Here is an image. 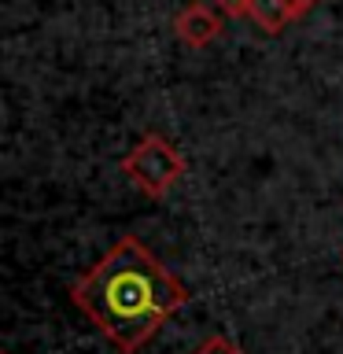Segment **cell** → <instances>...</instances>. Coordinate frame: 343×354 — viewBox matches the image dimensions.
I'll use <instances>...</instances> for the list:
<instances>
[{"label": "cell", "mask_w": 343, "mask_h": 354, "mask_svg": "<svg viewBox=\"0 0 343 354\" xmlns=\"http://www.w3.org/2000/svg\"><path fill=\"white\" fill-rule=\"evenodd\" d=\"M71 299L122 354H137L192 292L137 236H122L71 284Z\"/></svg>", "instance_id": "obj_1"}, {"label": "cell", "mask_w": 343, "mask_h": 354, "mask_svg": "<svg viewBox=\"0 0 343 354\" xmlns=\"http://www.w3.org/2000/svg\"><path fill=\"white\" fill-rule=\"evenodd\" d=\"M122 174H126L144 196L159 199L185 177V155L166 137L148 133V137H140L126 155H122Z\"/></svg>", "instance_id": "obj_2"}, {"label": "cell", "mask_w": 343, "mask_h": 354, "mask_svg": "<svg viewBox=\"0 0 343 354\" xmlns=\"http://www.w3.org/2000/svg\"><path fill=\"white\" fill-rule=\"evenodd\" d=\"M174 30H177V37H181L185 44L203 48V44H210L221 33V19L207 4H185L181 11H177V19H174Z\"/></svg>", "instance_id": "obj_3"}, {"label": "cell", "mask_w": 343, "mask_h": 354, "mask_svg": "<svg viewBox=\"0 0 343 354\" xmlns=\"http://www.w3.org/2000/svg\"><path fill=\"white\" fill-rule=\"evenodd\" d=\"M248 15L259 22L266 33H281L288 22L295 19V11H292V4H288V0H251Z\"/></svg>", "instance_id": "obj_4"}, {"label": "cell", "mask_w": 343, "mask_h": 354, "mask_svg": "<svg viewBox=\"0 0 343 354\" xmlns=\"http://www.w3.org/2000/svg\"><path fill=\"white\" fill-rule=\"evenodd\" d=\"M192 354H243V347L237 339H229V336H210V339L199 343Z\"/></svg>", "instance_id": "obj_5"}, {"label": "cell", "mask_w": 343, "mask_h": 354, "mask_svg": "<svg viewBox=\"0 0 343 354\" xmlns=\"http://www.w3.org/2000/svg\"><path fill=\"white\" fill-rule=\"evenodd\" d=\"M214 4L225 11V15H248V8H251V0H214Z\"/></svg>", "instance_id": "obj_6"}, {"label": "cell", "mask_w": 343, "mask_h": 354, "mask_svg": "<svg viewBox=\"0 0 343 354\" xmlns=\"http://www.w3.org/2000/svg\"><path fill=\"white\" fill-rule=\"evenodd\" d=\"M288 4H292V11H295V19H299V15H306V11L314 8L317 0H288Z\"/></svg>", "instance_id": "obj_7"}]
</instances>
